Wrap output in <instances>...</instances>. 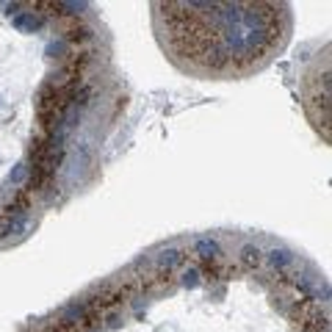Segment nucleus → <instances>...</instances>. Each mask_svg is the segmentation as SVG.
Returning a JSON list of instances; mask_svg holds the SVG:
<instances>
[{"label": "nucleus", "instance_id": "obj_13", "mask_svg": "<svg viewBox=\"0 0 332 332\" xmlns=\"http://www.w3.org/2000/svg\"><path fill=\"white\" fill-rule=\"evenodd\" d=\"M9 213H0V238H9Z\"/></svg>", "mask_w": 332, "mask_h": 332}, {"label": "nucleus", "instance_id": "obj_7", "mask_svg": "<svg viewBox=\"0 0 332 332\" xmlns=\"http://www.w3.org/2000/svg\"><path fill=\"white\" fill-rule=\"evenodd\" d=\"M83 318H86V302H70L64 307V313H61V324L72 327V324L83 321Z\"/></svg>", "mask_w": 332, "mask_h": 332}, {"label": "nucleus", "instance_id": "obj_9", "mask_svg": "<svg viewBox=\"0 0 332 332\" xmlns=\"http://www.w3.org/2000/svg\"><path fill=\"white\" fill-rule=\"evenodd\" d=\"M28 178H31V166L28 164H17L14 169L9 172V186H23V183H28Z\"/></svg>", "mask_w": 332, "mask_h": 332}, {"label": "nucleus", "instance_id": "obj_5", "mask_svg": "<svg viewBox=\"0 0 332 332\" xmlns=\"http://www.w3.org/2000/svg\"><path fill=\"white\" fill-rule=\"evenodd\" d=\"M238 260L244 269H257L263 263V249L257 244H244L241 252H238Z\"/></svg>", "mask_w": 332, "mask_h": 332}, {"label": "nucleus", "instance_id": "obj_10", "mask_svg": "<svg viewBox=\"0 0 332 332\" xmlns=\"http://www.w3.org/2000/svg\"><path fill=\"white\" fill-rule=\"evenodd\" d=\"M67 39H50L47 42V47H45V56L47 58H67Z\"/></svg>", "mask_w": 332, "mask_h": 332}, {"label": "nucleus", "instance_id": "obj_4", "mask_svg": "<svg viewBox=\"0 0 332 332\" xmlns=\"http://www.w3.org/2000/svg\"><path fill=\"white\" fill-rule=\"evenodd\" d=\"M263 260H266L274 272H282V269L294 266V252L285 249V247H274V249H269V252L263 255Z\"/></svg>", "mask_w": 332, "mask_h": 332}, {"label": "nucleus", "instance_id": "obj_15", "mask_svg": "<svg viewBox=\"0 0 332 332\" xmlns=\"http://www.w3.org/2000/svg\"><path fill=\"white\" fill-rule=\"evenodd\" d=\"M92 332H100V329H92Z\"/></svg>", "mask_w": 332, "mask_h": 332}, {"label": "nucleus", "instance_id": "obj_11", "mask_svg": "<svg viewBox=\"0 0 332 332\" xmlns=\"http://www.w3.org/2000/svg\"><path fill=\"white\" fill-rule=\"evenodd\" d=\"M56 9H64V14H72V17H80L89 11V3H72V0H58Z\"/></svg>", "mask_w": 332, "mask_h": 332}, {"label": "nucleus", "instance_id": "obj_2", "mask_svg": "<svg viewBox=\"0 0 332 332\" xmlns=\"http://www.w3.org/2000/svg\"><path fill=\"white\" fill-rule=\"evenodd\" d=\"M155 263H158L161 272H174V269H180L183 263H186V252L178 249V247H166L155 255Z\"/></svg>", "mask_w": 332, "mask_h": 332}, {"label": "nucleus", "instance_id": "obj_8", "mask_svg": "<svg viewBox=\"0 0 332 332\" xmlns=\"http://www.w3.org/2000/svg\"><path fill=\"white\" fill-rule=\"evenodd\" d=\"M28 225H31V216H28V211L25 213H14L9 219V235H25V230H28Z\"/></svg>", "mask_w": 332, "mask_h": 332}, {"label": "nucleus", "instance_id": "obj_12", "mask_svg": "<svg viewBox=\"0 0 332 332\" xmlns=\"http://www.w3.org/2000/svg\"><path fill=\"white\" fill-rule=\"evenodd\" d=\"M180 285H183V288H188V291H194L196 285H200V272H196V269H186V272H183Z\"/></svg>", "mask_w": 332, "mask_h": 332}, {"label": "nucleus", "instance_id": "obj_14", "mask_svg": "<svg viewBox=\"0 0 332 332\" xmlns=\"http://www.w3.org/2000/svg\"><path fill=\"white\" fill-rule=\"evenodd\" d=\"M119 324H122V316H119V313H111V316H108V327H111V329H117Z\"/></svg>", "mask_w": 332, "mask_h": 332}, {"label": "nucleus", "instance_id": "obj_1", "mask_svg": "<svg viewBox=\"0 0 332 332\" xmlns=\"http://www.w3.org/2000/svg\"><path fill=\"white\" fill-rule=\"evenodd\" d=\"M291 318L304 329V332H329V313L327 304H318L313 299H299L291 310Z\"/></svg>", "mask_w": 332, "mask_h": 332}, {"label": "nucleus", "instance_id": "obj_3", "mask_svg": "<svg viewBox=\"0 0 332 332\" xmlns=\"http://www.w3.org/2000/svg\"><path fill=\"white\" fill-rule=\"evenodd\" d=\"M11 25H14L19 33H36V31H42L45 17H39L36 11H19V14L11 19Z\"/></svg>", "mask_w": 332, "mask_h": 332}, {"label": "nucleus", "instance_id": "obj_6", "mask_svg": "<svg viewBox=\"0 0 332 332\" xmlns=\"http://www.w3.org/2000/svg\"><path fill=\"white\" fill-rule=\"evenodd\" d=\"M194 252L202 257V260H216V257H222V247L216 238H196L194 241Z\"/></svg>", "mask_w": 332, "mask_h": 332}]
</instances>
